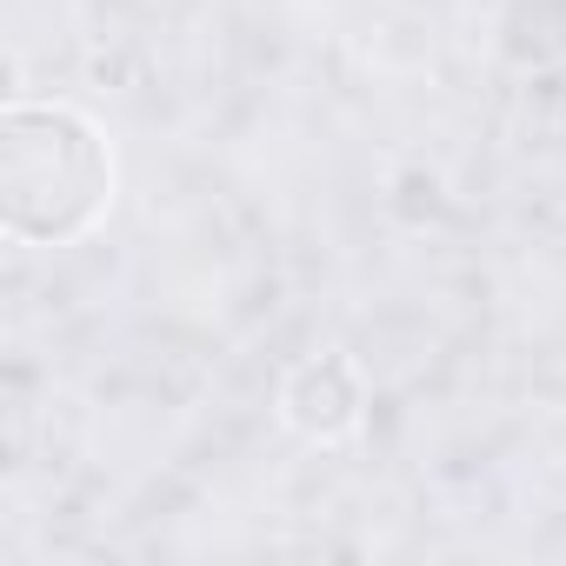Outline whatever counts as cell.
<instances>
[{
    "instance_id": "1",
    "label": "cell",
    "mask_w": 566,
    "mask_h": 566,
    "mask_svg": "<svg viewBox=\"0 0 566 566\" xmlns=\"http://www.w3.org/2000/svg\"><path fill=\"white\" fill-rule=\"evenodd\" d=\"M114 193V160L94 120L74 107L21 101L0 120V213L28 247L81 240Z\"/></svg>"
},
{
    "instance_id": "2",
    "label": "cell",
    "mask_w": 566,
    "mask_h": 566,
    "mask_svg": "<svg viewBox=\"0 0 566 566\" xmlns=\"http://www.w3.org/2000/svg\"><path fill=\"white\" fill-rule=\"evenodd\" d=\"M287 420L301 427V433H314V440H334V433H347L354 420H360V380H354V367L347 360H307L294 380H287Z\"/></svg>"
}]
</instances>
